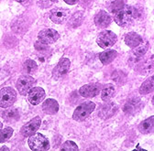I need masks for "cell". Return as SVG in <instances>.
Returning <instances> with one entry per match:
<instances>
[{"instance_id":"5bb4252c","label":"cell","mask_w":154,"mask_h":151,"mask_svg":"<svg viewBox=\"0 0 154 151\" xmlns=\"http://www.w3.org/2000/svg\"><path fill=\"white\" fill-rule=\"evenodd\" d=\"M111 23L110 16L104 10L99 11L94 17V24L99 29H106Z\"/></svg>"},{"instance_id":"484cf974","label":"cell","mask_w":154,"mask_h":151,"mask_svg":"<svg viewBox=\"0 0 154 151\" xmlns=\"http://www.w3.org/2000/svg\"><path fill=\"white\" fill-rule=\"evenodd\" d=\"M37 67H38L37 63L33 60H27L23 63V71H24V72H26L28 74H31V73L35 72L37 70Z\"/></svg>"},{"instance_id":"7a4b0ae2","label":"cell","mask_w":154,"mask_h":151,"mask_svg":"<svg viewBox=\"0 0 154 151\" xmlns=\"http://www.w3.org/2000/svg\"><path fill=\"white\" fill-rule=\"evenodd\" d=\"M95 109V104L91 101H86L82 103L76 107L72 114V118L77 122L85 121Z\"/></svg>"},{"instance_id":"ffe728a7","label":"cell","mask_w":154,"mask_h":151,"mask_svg":"<svg viewBox=\"0 0 154 151\" xmlns=\"http://www.w3.org/2000/svg\"><path fill=\"white\" fill-rule=\"evenodd\" d=\"M84 18H85V12H84L83 10L75 12V13L72 16L71 20H70V21H69V27H71V28H72V29L79 27V26L83 23Z\"/></svg>"},{"instance_id":"6da1fadb","label":"cell","mask_w":154,"mask_h":151,"mask_svg":"<svg viewBox=\"0 0 154 151\" xmlns=\"http://www.w3.org/2000/svg\"><path fill=\"white\" fill-rule=\"evenodd\" d=\"M114 15V20L116 23L120 27H127L130 25L134 20L139 17L140 12L132 6H124L121 10Z\"/></svg>"},{"instance_id":"cb8c5ba5","label":"cell","mask_w":154,"mask_h":151,"mask_svg":"<svg viewBox=\"0 0 154 151\" xmlns=\"http://www.w3.org/2000/svg\"><path fill=\"white\" fill-rule=\"evenodd\" d=\"M125 6L124 0H111L108 4V9L112 13H117L121 10Z\"/></svg>"},{"instance_id":"f546056e","label":"cell","mask_w":154,"mask_h":151,"mask_svg":"<svg viewBox=\"0 0 154 151\" xmlns=\"http://www.w3.org/2000/svg\"><path fill=\"white\" fill-rule=\"evenodd\" d=\"M3 150H7V151H8V150H9V148H8V147H6V146L0 148V151H3Z\"/></svg>"},{"instance_id":"7402d4cb","label":"cell","mask_w":154,"mask_h":151,"mask_svg":"<svg viewBox=\"0 0 154 151\" xmlns=\"http://www.w3.org/2000/svg\"><path fill=\"white\" fill-rule=\"evenodd\" d=\"M101 98L103 101L107 102L115 92V86L111 83H108L106 85H105L104 87H102L101 89Z\"/></svg>"},{"instance_id":"5b68a950","label":"cell","mask_w":154,"mask_h":151,"mask_svg":"<svg viewBox=\"0 0 154 151\" xmlns=\"http://www.w3.org/2000/svg\"><path fill=\"white\" fill-rule=\"evenodd\" d=\"M118 41V37L113 31L104 30L100 32L96 39L98 46L102 49H108Z\"/></svg>"},{"instance_id":"1f68e13d","label":"cell","mask_w":154,"mask_h":151,"mask_svg":"<svg viewBox=\"0 0 154 151\" xmlns=\"http://www.w3.org/2000/svg\"><path fill=\"white\" fill-rule=\"evenodd\" d=\"M1 128H3V123H2V121H0V129Z\"/></svg>"},{"instance_id":"ba28073f","label":"cell","mask_w":154,"mask_h":151,"mask_svg":"<svg viewBox=\"0 0 154 151\" xmlns=\"http://www.w3.org/2000/svg\"><path fill=\"white\" fill-rule=\"evenodd\" d=\"M59 37H60V34L58 33V31H56L55 29H42L38 34V41H41L46 45L54 43L55 41H58Z\"/></svg>"},{"instance_id":"7c38bea8","label":"cell","mask_w":154,"mask_h":151,"mask_svg":"<svg viewBox=\"0 0 154 151\" xmlns=\"http://www.w3.org/2000/svg\"><path fill=\"white\" fill-rule=\"evenodd\" d=\"M45 97V91L41 87H33L28 92V98L31 104L38 105L41 104Z\"/></svg>"},{"instance_id":"f1b7e54d","label":"cell","mask_w":154,"mask_h":151,"mask_svg":"<svg viewBox=\"0 0 154 151\" xmlns=\"http://www.w3.org/2000/svg\"><path fill=\"white\" fill-rule=\"evenodd\" d=\"M63 1L68 5H75L78 3L79 0H63Z\"/></svg>"},{"instance_id":"603a6c76","label":"cell","mask_w":154,"mask_h":151,"mask_svg":"<svg viewBox=\"0 0 154 151\" xmlns=\"http://www.w3.org/2000/svg\"><path fill=\"white\" fill-rule=\"evenodd\" d=\"M148 49H149V42L148 41H146L145 43L142 42L138 47L132 49L133 50H132L131 54L133 55L134 58H140L147 52Z\"/></svg>"},{"instance_id":"44dd1931","label":"cell","mask_w":154,"mask_h":151,"mask_svg":"<svg viewBox=\"0 0 154 151\" xmlns=\"http://www.w3.org/2000/svg\"><path fill=\"white\" fill-rule=\"evenodd\" d=\"M153 87H154L153 76H150L146 81L143 82V83L140 85L139 89V92L141 95H146V94H149L153 92Z\"/></svg>"},{"instance_id":"2e32d148","label":"cell","mask_w":154,"mask_h":151,"mask_svg":"<svg viewBox=\"0 0 154 151\" xmlns=\"http://www.w3.org/2000/svg\"><path fill=\"white\" fill-rule=\"evenodd\" d=\"M42 111L46 115H55L59 111V104L55 99L49 98L42 104Z\"/></svg>"},{"instance_id":"ac0fdd59","label":"cell","mask_w":154,"mask_h":151,"mask_svg":"<svg viewBox=\"0 0 154 151\" xmlns=\"http://www.w3.org/2000/svg\"><path fill=\"white\" fill-rule=\"evenodd\" d=\"M117 57H118V52L117 51H116L115 50H107V49H106V50L103 51L99 55L100 62L104 65L110 64Z\"/></svg>"},{"instance_id":"8992f818","label":"cell","mask_w":154,"mask_h":151,"mask_svg":"<svg viewBox=\"0 0 154 151\" xmlns=\"http://www.w3.org/2000/svg\"><path fill=\"white\" fill-rule=\"evenodd\" d=\"M35 83V79L30 75H21L17 81L16 87L18 91V93L21 95H26L29 90L33 87Z\"/></svg>"},{"instance_id":"4316f807","label":"cell","mask_w":154,"mask_h":151,"mask_svg":"<svg viewBox=\"0 0 154 151\" xmlns=\"http://www.w3.org/2000/svg\"><path fill=\"white\" fill-rule=\"evenodd\" d=\"M62 150H65V151H76V150H78V146H77V145L73 142V141H65L62 147H61Z\"/></svg>"},{"instance_id":"4fadbf2b","label":"cell","mask_w":154,"mask_h":151,"mask_svg":"<svg viewBox=\"0 0 154 151\" xmlns=\"http://www.w3.org/2000/svg\"><path fill=\"white\" fill-rule=\"evenodd\" d=\"M118 109H119V106L115 103H106L100 108L98 115L104 119H108L117 113Z\"/></svg>"},{"instance_id":"d6a6232c","label":"cell","mask_w":154,"mask_h":151,"mask_svg":"<svg viewBox=\"0 0 154 151\" xmlns=\"http://www.w3.org/2000/svg\"><path fill=\"white\" fill-rule=\"evenodd\" d=\"M50 1H51V2H58L59 0H50Z\"/></svg>"},{"instance_id":"9c48e42d","label":"cell","mask_w":154,"mask_h":151,"mask_svg":"<svg viewBox=\"0 0 154 151\" xmlns=\"http://www.w3.org/2000/svg\"><path fill=\"white\" fill-rule=\"evenodd\" d=\"M70 15H71V12L69 9L63 8H57L51 11L50 18L51 20V21H53L56 24H63L68 20Z\"/></svg>"},{"instance_id":"52a82bcc","label":"cell","mask_w":154,"mask_h":151,"mask_svg":"<svg viewBox=\"0 0 154 151\" xmlns=\"http://www.w3.org/2000/svg\"><path fill=\"white\" fill-rule=\"evenodd\" d=\"M42 125V119L40 116H36L32 118L30 121H29L26 125H24L20 129V134L24 137H29L30 136L37 133L38 128L41 127Z\"/></svg>"},{"instance_id":"83f0119b","label":"cell","mask_w":154,"mask_h":151,"mask_svg":"<svg viewBox=\"0 0 154 151\" xmlns=\"http://www.w3.org/2000/svg\"><path fill=\"white\" fill-rule=\"evenodd\" d=\"M137 104H139V103H137L136 101H129L128 102L125 106H124V112L127 113V114H131V113L136 111V107H137Z\"/></svg>"},{"instance_id":"3957f363","label":"cell","mask_w":154,"mask_h":151,"mask_svg":"<svg viewBox=\"0 0 154 151\" xmlns=\"http://www.w3.org/2000/svg\"><path fill=\"white\" fill-rule=\"evenodd\" d=\"M28 144L29 148L33 151H46L50 149V142L48 138L40 133H35L30 136Z\"/></svg>"},{"instance_id":"8fae6325","label":"cell","mask_w":154,"mask_h":151,"mask_svg":"<svg viewBox=\"0 0 154 151\" xmlns=\"http://www.w3.org/2000/svg\"><path fill=\"white\" fill-rule=\"evenodd\" d=\"M71 66V62L67 58H63L60 60V62H58V64L55 66V68L52 70V77L55 80H58L62 77H63L64 75H66L70 70Z\"/></svg>"},{"instance_id":"d6986e66","label":"cell","mask_w":154,"mask_h":151,"mask_svg":"<svg viewBox=\"0 0 154 151\" xmlns=\"http://www.w3.org/2000/svg\"><path fill=\"white\" fill-rule=\"evenodd\" d=\"M9 108V107H8ZM19 116H20V113H19L18 109L11 107L8 110H5L3 113V118L6 122L8 123H12V122H16L19 119Z\"/></svg>"},{"instance_id":"e0dca14e","label":"cell","mask_w":154,"mask_h":151,"mask_svg":"<svg viewBox=\"0 0 154 151\" xmlns=\"http://www.w3.org/2000/svg\"><path fill=\"white\" fill-rule=\"evenodd\" d=\"M154 129V116H150L139 125V131L141 134H150Z\"/></svg>"},{"instance_id":"277c9868","label":"cell","mask_w":154,"mask_h":151,"mask_svg":"<svg viewBox=\"0 0 154 151\" xmlns=\"http://www.w3.org/2000/svg\"><path fill=\"white\" fill-rule=\"evenodd\" d=\"M17 100V92L11 87H4L0 90V107H11Z\"/></svg>"},{"instance_id":"9a60e30c","label":"cell","mask_w":154,"mask_h":151,"mask_svg":"<svg viewBox=\"0 0 154 151\" xmlns=\"http://www.w3.org/2000/svg\"><path fill=\"white\" fill-rule=\"evenodd\" d=\"M143 42V38L136 32H128L125 36V43L131 49L138 47Z\"/></svg>"},{"instance_id":"30bf717a","label":"cell","mask_w":154,"mask_h":151,"mask_svg":"<svg viewBox=\"0 0 154 151\" xmlns=\"http://www.w3.org/2000/svg\"><path fill=\"white\" fill-rule=\"evenodd\" d=\"M102 87V84L98 83L85 84L79 89V93L85 98H93L100 93Z\"/></svg>"},{"instance_id":"4dcf8cb0","label":"cell","mask_w":154,"mask_h":151,"mask_svg":"<svg viewBox=\"0 0 154 151\" xmlns=\"http://www.w3.org/2000/svg\"><path fill=\"white\" fill-rule=\"evenodd\" d=\"M17 2H19V3H23V2H25L26 0H16Z\"/></svg>"},{"instance_id":"d4e9b609","label":"cell","mask_w":154,"mask_h":151,"mask_svg":"<svg viewBox=\"0 0 154 151\" xmlns=\"http://www.w3.org/2000/svg\"><path fill=\"white\" fill-rule=\"evenodd\" d=\"M13 132L14 130L11 127H6L0 129V143H4L8 141L9 138H11Z\"/></svg>"}]
</instances>
